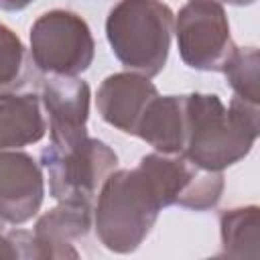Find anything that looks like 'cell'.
I'll use <instances>...</instances> for the list:
<instances>
[{"label":"cell","mask_w":260,"mask_h":260,"mask_svg":"<svg viewBox=\"0 0 260 260\" xmlns=\"http://www.w3.org/2000/svg\"><path fill=\"white\" fill-rule=\"evenodd\" d=\"M93 225L91 203L59 201L57 207L43 213L32 230L39 260L45 258H79L73 242L87 236Z\"/></svg>","instance_id":"11"},{"label":"cell","mask_w":260,"mask_h":260,"mask_svg":"<svg viewBox=\"0 0 260 260\" xmlns=\"http://www.w3.org/2000/svg\"><path fill=\"white\" fill-rule=\"evenodd\" d=\"M89 98V85L79 77L51 75L43 83L41 102L49 116L53 144H67L87 136Z\"/></svg>","instance_id":"9"},{"label":"cell","mask_w":260,"mask_h":260,"mask_svg":"<svg viewBox=\"0 0 260 260\" xmlns=\"http://www.w3.org/2000/svg\"><path fill=\"white\" fill-rule=\"evenodd\" d=\"M175 14L162 0H118L106 18L114 57L146 77L158 75L169 59Z\"/></svg>","instance_id":"3"},{"label":"cell","mask_w":260,"mask_h":260,"mask_svg":"<svg viewBox=\"0 0 260 260\" xmlns=\"http://www.w3.org/2000/svg\"><path fill=\"white\" fill-rule=\"evenodd\" d=\"M179 55L197 71H221L236 49L223 6L213 0H189L175 16Z\"/></svg>","instance_id":"6"},{"label":"cell","mask_w":260,"mask_h":260,"mask_svg":"<svg viewBox=\"0 0 260 260\" xmlns=\"http://www.w3.org/2000/svg\"><path fill=\"white\" fill-rule=\"evenodd\" d=\"M93 53L91 30L77 12L55 8L30 26V61L43 73L79 77L89 69Z\"/></svg>","instance_id":"5"},{"label":"cell","mask_w":260,"mask_h":260,"mask_svg":"<svg viewBox=\"0 0 260 260\" xmlns=\"http://www.w3.org/2000/svg\"><path fill=\"white\" fill-rule=\"evenodd\" d=\"M150 177L162 207L179 205L193 211H207L221 199L225 181L221 171H207L185 154H144L138 162Z\"/></svg>","instance_id":"7"},{"label":"cell","mask_w":260,"mask_h":260,"mask_svg":"<svg viewBox=\"0 0 260 260\" xmlns=\"http://www.w3.org/2000/svg\"><path fill=\"white\" fill-rule=\"evenodd\" d=\"M116 167V152L89 134L67 144L51 142L41 152V169H45L49 193L57 201L93 203L102 183Z\"/></svg>","instance_id":"4"},{"label":"cell","mask_w":260,"mask_h":260,"mask_svg":"<svg viewBox=\"0 0 260 260\" xmlns=\"http://www.w3.org/2000/svg\"><path fill=\"white\" fill-rule=\"evenodd\" d=\"M156 152L181 154L187 140L185 95H156L144 110L136 134Z\"/></svg>","instance_id":"12"},{"label":"cell","mask_w":260,"mask_h":260,"mask_svg":"<svg viewBox=\"0 0 260 260\" xmlns=\"http://www.w3.org/2000/svg\"><path fill=\"white\" fill-rule=\"evenodd\" d=\"M221 256L258 258L260 256V213L256 205L232 207L219 215Z\"/></svg>","instance_id":"14"},{"label":"cell","mask_w":260,"mask_h":260,"mask_svg":"<svg viewBox=\"0 0 260 260\" xmlns=\"http://www.w3.org/2000/svg\"><path fill=\"white\" fill-rule=\"evenodd\" d=\"M28 53L20 37L0 22V93H12L30 77Z\"/></svg>","instance_id":"16"},{"label":"cell","mask_w":260,"mask_h":260,"mask_svg":"<svg viewBox=\"0 0 260 260\" xmlns=\"http://www.w3.org/2000/svg\"><path fill=\"white\" fill-rule=\"evenodd\" d=\"M12 258H16V254L8 236H0V260H12Z\"/></svg>","instance_id":"18"},{"label":"cell","mask_w":260,"mask_h":260,"mask_svg":"<svg viewBox=\"0 0 260 260\" xmlns=\"http://www.w3.org/2000/svg\"><path fill=\"white\" fill-rule=\"evenodd\" d=\"M30 2H35V0H0V10L18 12V10H24Z\"/></svg>","instance_id":"17"},{"label":"cell","mask_w":260,"mask_h":260,"mask_svg":"<svg viewBox=\"0 0 260 260\" xmlns=\"http://www.w3.org/2000/svg\"><path fill=\"white\" fill-rule=\"evenodd\" d=\"M47 134L41 100L35 93H0V152L20 150Z\"/></svg>","instance_id":"13"},{"label":"cell","mask_w":260,"mask_h":260,"mask_svg":"<svg viewBox=\"0 0 260 260\" xmlns=\"http://www.w3.org/2000/svg\"><path fill=\"white\" fill-rule=\"evenodd\" d=\"M45 197L41 165L22 150L0 152V219L12 225L30 221Z\"/></svg>","instance_id":"8"},{"label":"cell","mask_w":260,"mask_h":260,"mask_svg":"<svg viewBox=\"0 0 260 260\" xmlns=\"http://www.w3.org/2000/svg\"><path fill=\"white\" fill-rule=\"evenodd\" d=\"M213 2H219V4H234V6H250V4H254L256 0H213Z\"/></svg>","instance_id":"19"},{"label":"cell","mask_w":260,"mask_h":260,"mask_svg":"<svg viewBox=\"0 0 260 260\" xmlns=\"http://www.w3.org/2000/svg\"><path fill=\"white\" fill-rule=\"evenodd\" d=\"M221 73L238 98L250 104L260 102V53L256 47H236Z\"/></svg>","instance_id":"15"},{"label":"cell","mask_w":260,"mask_h":260,"mask_svg":"<svg viewBox=\"0 0 260 260\" xmlns=\"http://www.w3.org/2000/svg\"><path fill=\"white\" fill-rule=\"evenodd\" d=\"M160 209V197L140 165L114 169L98 191L93 209L98 240L110 252L130 254L146 240Z\"/></svg>","instance_id":"2"},{"label":"cell","mask_w":260,"mask_h":260,"mask_svg":"<svg viewBox=\"0 0 260 260\" xmlns=\"http://www.w3.org/2000/svg\"><path fill=\"white\" fill-rule=\"evenodd\" d=\"M187 140L181 154L207 171H223L246 158L258 138V104L238 95L225 106L215 93L185 95Z\"/></svg>","instance_id":"1"},{"label":"cell","mask_w":260,"mask_h":260,"mask_svg":"<svg viewBox=\"0 0 260 260\" xmlns=\"http://www.w3.org/2000/svg\"><path fill=\"white\" fill-rule=\"evenodd\" d=\"M158 95L150 77L122 71L108 75L95 95V106L104 122L124 134H136V126L146 106Z\"/></svg>","instance_id":"10"}]
</instances>
